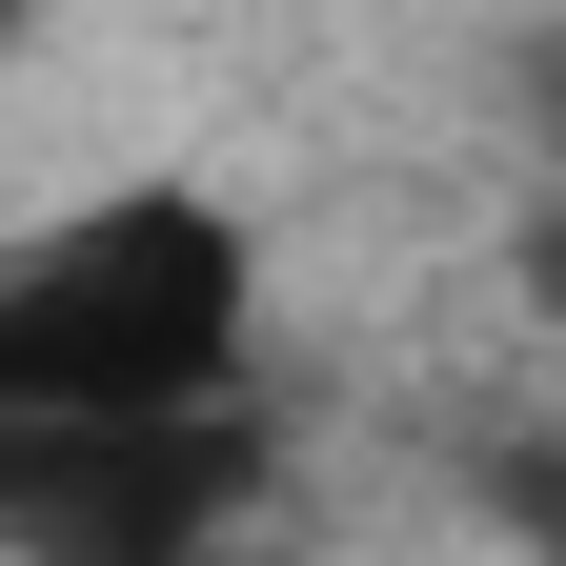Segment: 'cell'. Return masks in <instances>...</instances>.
Masks as SVG:
<instances>
[{
    "label": "cell",
    "mask_w": 566,
    "mask_h": 566,
    "mask_svg": "<svg viewBox=\"0 0 566 566\" xmlns=\"http://www.w3.org/2000/svg\"><path fill=\"white\" fill-rule=\"evenodd\" d=\"M263 223L223 182H82L0 223V424H243Z\"/></svg>",
    "instance_id": "6da1fadb"
},
{
    "label": "cell",
    "mask_w": 566,
    "mask_h": 566,
    "mask_svg": "<svg viewBox=\"0 0 566 566\" xmlns=\"http://www.w3.org/2000/svg\"><path fill=\"white\" fill-rule=\"evenodd\" d=\"M243 424H0V566H202Z\"/></svg>",
    "instance_id": "7a4b0ae2"
},
{
    "label": "cell",
    "mask_w": 566,
    "mask_h": 566,
    "mask_svg": "<svg viewBox=\"0 0 566 566\" xmlns=\"http://www.w3.org/2000/svg\"><path fill=\"white\" fill-rule=\"evenodd\" d=\"M506 526H526V566H566V446H526V465H506Z\"/></svg>",
    "instance_id": "3957f363"
},
{
    "label": "cell",
    "mask_w": 566,
    "mask_h": 566,
    "mask_svg": "<svg viewBox=\"0 0 566 566\" xmlns=\"http://www.w3.org/2000/svg\"><path fill=\"white\" fill-rule=\"evenodd\" d=\"M526 283H546V324H566V202H546V223H526Z\"/></svg>",
    "instance_id": "277c9868"
},
{
    "label": "cell",
    "mask_w": 566,
    "mask_h": 566,
    "mask_svg": "<svg viewBox=\"0 0 566 566\" xmlns=\"http://www.w3.org/2000/svg\"><path fill=\"white\" fill-rule=\"evenodd\" d=\"M526 122H546V163H566V21H546V82H526Z\"/></svg>",
    "instance_id": "5b68a950"
},
{
    "label": "cell",
    "mask_w": 566,
    "mask_h": 566,
    "mask_svg": "<svg viewBox=\"0 0 566 566\" xmlns=\"http://www.w3.org/2000/svg\"><path fill=\"white\" fill-rule=\"evenodd\" d=\"M546 21H566V0H546Z\"/></svg>",
    "instance_id": "8992f818"
}]
</instances>
